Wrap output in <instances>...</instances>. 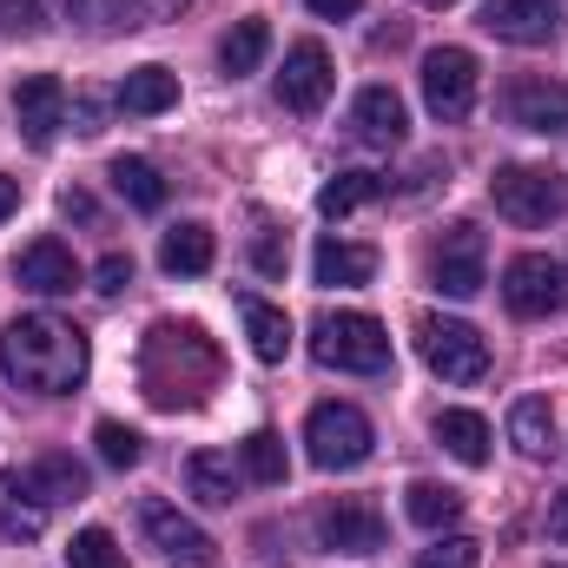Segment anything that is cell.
Returning a JSON list of instances; mask_svg holds the SVG:
<instances>
[{"label":"cell","mask_w":568,"mask_h":568,"mask_svg":"<svg viewBox=\"0 0 568 568\" xmlns=\"http://www.w3.org/2000/svg\"><path fill=\"white\" fill-rule=\"evenodd\" d=\"M311 357L344 377H384L390 371V331L371 311H324L311 324Z\"/></svg>","instance_id":"3957f363"},{"label":"cell","mask_w":568,"mask_h":568,"mask_svg":"<svg viewBox=\"0 0 568 568\" xmlns=\"http://www.w3.org/2000/svg\"><path fill=\"white\" fill-rule=\"evenodd\" d=\"M106 179H113V192H120L126 205H140V212H159V205H165V179H159L152 159H133V152H126V159H113Z\"/></svg>","instance_id":"4316f807"},{"label":"cell","mask_w":568,"mask_h":568,"mask_svg":"<svg viewBox=\"0 0 568 568\" xmlns=\"http://www.w3.org/2000/svg\"><path fill=\"white\" fill-rule=\"evenodd\" d=\"M331 87H337V67H331V53H324L317 40H297V47L284 53L278 100L291 106V113H317V106L331 100Z\"/></svg>","instance_id":"5bb4252c"},{"label":"cell","mask_w":568,"mask_h":568,"mask_svg":"<svg viewBox=\"0 0 568 568\" xmlns=\"http://www.w3.org/2000/svg\"><path fill=\"white\" fill-rule=\"evenodd\" d=\"M239 463H245V476L252 483H284V436H272V429H252L245 443H239Z\"/></svg>","instance_id":"4dcf8cb0"},{"label":"cell","mask_w":568,"mask_h":568,"mask_svg":"<svg viewBox=\"0 0 568 568\" xmlns=\"http://www.w3.org/2000/svg\"><path fill=\"white\" fill-rule=\"evenodd\" d=\"M185 489H192L205 509H232V496H239V469H232V456H225V449H199V456H185Z\"/></svg>","instance_id":"44dd1931"},{"label":"cell","mask_w":568,"mask_h":568,"mask_svg":"<svg viewBox=\"0 0 568 568\" xmlns=\"http://www.w3.org/2000/svg\"><path fill=\"white\" fill-rule=\"evenodd\" d=\"M93 443H100V463H113V469H133V463H140V456H145L140 429L113 424V417H106V424L93 429Z\"/></svg>","instance_id":"d6a6232c"},{"label":"cell","mask_w":568,"mask_h":568,"mask_svg":"<svg viewBox=\"0 0 568 568\" xmlns=\"http://www.w3.org/2000/svg\"><path fill=\"white\" fill-rule=\"evenodd\" d=\"M317 542L331 556H377L384 549V516L364 496H337V503L317 509Z\"/></svg>","instance_id":"8fae6325"},{"label":"cell","mask_w":568,"mask_h":568,"mask_svg":"<svg viewBox=\"0 0 568 568\" xmlns=\"http://www.w3.org/2000/svg\"><path fill=\"white\" fill-rule=\"evenodd\" d=\"M80 133H100V100H80Z\"/></svg>","instance_id":"7bdbcfd3"},{"label":"cell","mask_w":568,"mask_h":568,"mask_svg":"<svg viewBox=\"0 0 568 568\" xmlns=\"http://www.w3.org/2000/svg\"><path fill=\"white\" fill-rule=\"evenodd\" d=\"M483 27L509 47H549L562 33V0H483Z\"/></svg>","instance_id":"4fadbf2b"},{"label":"cell","mask_w":568,"mask_h":568,"mask_svg":"<svg viewBox=\"0 0 568 568\" xmlns=\"http://www.w3.org/2000/svg\"><path fill=\"white\" fill-rule=\"evenodd\" d=\"M172 106H179V73H165V67H133V73L120 80V113L159 120V113H172Z\"/></svg>","instance_id":"d6986e66"},{"label":"cell","mask_w":568,"mask_h":568,"mask_svg":"<svg viewBox=\"0 0 568 568\" xmlns=\"http://www.w3.org/2000/svg\"><path fill=\"white\" fill-rule=\"evenodd\" d=\"M377 192H384V179H377V172H337V179L317 192V212H324V219H344V212L371 205Z\"/></svg>","instance_id":"f546056e"},{"label":"cell","mask_w":568,"mask_h":568,"mask_svg":"<svg viewBox=\"0 0 568 568\" xmlns=\"http://www.w3.org/2000/svg\"><path fill=\"white\" fill-rule=\"evenodd\" d=\"M489 192H496V212L509 225H523V232H536V225H549V219L568 212V185L556 172H542V165H503Z\"/></svg>","instance_id":"8992f818"},{"label":"cell","mask_w":568,"mask_h":568,"mask_svg":"<svg viewBox=\"0 0 568 568\" xmlns=\"http://www.w3.org/2000/svg\"><path fill=\"white\" fill-rule=\"evenodd\" d=\"M245 337H252V357L258 364H284L291 357V317L265 297H245Z\"/></svg>","instance_id":"603a6c76"},{"label":"cell","mask_w":568,"mask_h":568,"mask_svg":"<svg viewBox=\"0 0 568 568\" xmlns=\"http://www.w3.org/2000/svg\"><path fill=\"white\" fill-rule=\"evenodd\" d=\"M311 278H317V284H371V278H377V252H371V245L324 239V245H317V258H311Z\"/></svg>","instance_id":"7402d4cb"},{"label":"cell","mask_w":568,"mask_h":568,"mask_svg":"<svg viewBox=\"0 0 568 568\" xmlns=\"http://www.w3.org/2000/svg\"><path fill=\"white\" fill-rule=\"evenodd\" d=\"M67 568H126V549L106 536V529H80L67 542Z\"/></svg>","instance_id":"1f68e13d"},{"label":"cell","mask_w":568,"mask_h":568,"mask_svg":"<svg viewBox=\"0 0 568 568\" xmlns=\"http://www.w3.org/2000/svg\"><path fill=\"white\" fill-rule=\"evenodd\" d=\"M0 371L33 397H73L87 384V331L53 311H27L0 331Z\"/></svg>","instance_id":"6da1fadb"},{"label":"cell","mask_w":568,"mask_h":568,"mask_svg":"<svg viewBox=\"0 0 568 568\" xmlns=\"http://www.w3.org/2000/svg\"><path fill=\"white\" fill-rule=\"evenodd\" d=\"M417 351L443 384H483L489 377V337L463 317H417Z\"/></svg>","instance_id":"277c9868"},{"label":"cell","mask_w":568,"mask_h":568,"mask_svg":"<svg viewBox=\"0 0 568 568\" xmlns=\"http://www.w3.org/2000/svg\"><path fill=\"white\" fill-rule=\"evenodd\" d=\"M252 258H258V272H265V278H284V245H278V239H258V245H252Z\"/></svg>","instance_id":"74e56055"},{"label":"cell","mask_w":568,"mask_h":568,"mask_svg":"<svg viewBox=\"0 0 568 568\" xmlns=\"http://www.w3.org/2000/svg\"><path fill=\"white\" fill-rule=\"evenodd\" d=\"M265 47H272V27H265V20H239V27L225 33V47H219V67H225L232 80H245V73H258Z\"/></svg>","instance_id":"f1b7e54d"},{"label":"cell","mask_w":568,"mask_h":568,"mask_svg":"<svg viewBox=\"0 0 568 568\" xmlns=\"http://www.w3.org/2000/svg\"><path fill=\"white\" fill-rule=\"evenodd\" d=\"M13 205H20V185H13V179H0V225L13 219Z\"/></svg>","instance_id":"b9f144b4"},{"label":"cell","mask_w":568,"mask_h":568,"mask_svg":"<svg viewBox=\"0 0 568 568\" xmlns=\"http://www.w3.org/2000/svg\"><path fill=\"white\" fill-rule=\"evenodd\" d=\"M317 20H351V13H364V0H304Z\"/></svg>","instance_id":"f35d334b"},{"label":"cell","mask_w":568,"mask_h":568,"mask_svg":"<svg viewBox=\"0 0 568 568\" xmlns=\"http://www.w3.org/2000/svg\"><path fill=\"white\" fill-rule=\"evenodd\" d=\"M371 443H377V429L357 404H317L304 417V449L317 469H357L371 456Z\"/></svg>","instance_id":"5b68a950"},{"label":"cell","mask_w":568,"mask_h":568,"mask_svg":"<svg viewBox=\"0 0 568 568\" xmlns=\"http://www.w3.org/2000/svg\"><path fill=\"white\" fill-rule=\"evenodd\" d=\"M13 278L27 284V291H40V297H67V291L80 284V265H73V252H67L60 239H33V245L13 258Z\"/></svg>","instance_id":"e0dca14e"},{"label":"cell","mask_w":568,"mask_h":568,"mask_svg":"<svg viewBox=\"0 0 568 568\" xmlns=\"http://www.w3.org/2000/svg\"><path fill=\"white\" fill-rule=\"evenodd\" d=\"M27 476L40 483V496H47L53 509H60V503H80V496H87V469H80V463H73L67 449H47V456H40V463H33Z\"/></svg>","instance_id":"83f0119b"},{"label":"cell","mask_w":568,"mask_h":568,"mask_svg":"<svg viewBox=\"0 0 568 568\" xmlns=\"http://www.w3.org/2000/svg\"><path fill=\"white\" fill-rule=\"evenodd\" d=\"M47 7L40 0H0V33H40Z\"/></svg>","instance_id":"8d00e7d4"},{"label":"cell","mask_w":568,"mask_h":568,"mask_svg":"<svg viewBox=\"0 0 568 568\" xmlns=\"http://www.w3.org/2000/svg\"><path fill=\"white\" fill-rule=\"evenodd\" d=\"M126 284H133V258H126V252H106V258L93 265V291H100V297H120Z\"/></svg>","instance_id":"d590c367"},{"label":"cell","mask_w":568,"mask_h":568,"mask_svg":"<svg viewBox=\"0 0 568 568\" xmlns=\"http://www.w3.org/2000/svg\"><path fill=\"white\" fill-rule=\"evenodd\" d=\"M404 516L417 529H449L463 516V489H449V483H410L404 489Z\"/></svg>","instance_id":"484cf974"},{"label":"cell","mask_w":568,"mask_h":568,"mask_svg":"<svg viewBox=\"0 0 568 568\" xmlns=\"http://www.w3.org/2000/svg\"><path fill=\"white\" fill-rule=\"evenodd\" d=\"M503 304H509L516 317H556V311H568V265L542 258V252L509 258V272H503Z\"/></svg>","instance_id":"ba28073f"},{"label":"cell","mask_w":568,"mask_h":568,"mask_svg":"<svg viewBox=\"0 0 568 568\" xmlns=\"http://www.w3.org/2000/svg\"><path fill=\"white\" fill-rule=\"evenodd\" d=\"M424 106L443 126L476 113V53L469 47H429L424 53Z\"/></svg>","instance_id":"52a82bcc"},{"label":"cell","mask_w":568,"mask_h":568,"mask_svg":"<svg viewBox=\"0 0 568 568\" xmlns=\"http://www.w3.org/2000/svg\"><path fill=\"white\" fill-rule=\"evenodd\" d=\"M47 516H53V503L40 496V483L27 469H0V536L7 542H40Z\"/></svg>","instance_id":"2e32d148"},{"label":"cell","mask_w":568,"mask_h":568,"mask_svg":"<svg viewBox=\"0 0 568 568\" xmlns=\"http://www.w3.org/2000/svg\"><path fill=\"white\" fill-rule=\"evenodd\" d=\"M549 536H556V542H568V489L549 503Z\"/></svg>","instance_id":"60d3db41"},{"label":"cell","mask_w":568,"mask_h":568,"mask_svg":"<svg viewBox=\"0 0 568 568\" xmlns=\"http://www.w3.org/2000/svg\"><path fill=\"white\" fill-rule=\"evenodd\" d=\"M120 7V27H152V20H179L185 0H113Z\"/></svg>","instance_id":"e575fe53"},{"label":"cell","mask_w":568,"mask_h":568,"mask_svg":"<svg viewBox=\"0 0 568 568\" xmlns=\"http://www.w3.org/2000/svg\"><path fill=\"white\" fill-rule=\"evenodd\" d=\"M429 278H436L443 297H476L483 278H489V245H483V232H476V225H449L443 245H436V258H429Z\"/></svg>","instance_id":"30bf717a"},{"label":"cell","mask_w":568,"mask_h":568,"mask_svg":"<svg viewBox=\"0 0 568 568\" xmlns=\"http://www.w3.org/2000/svg\"><path fill=\"white\" fill-rule=\"evenodd\" d=\"M212 384H219V344L185 317H159L140 344L145 404L152 410H192V404H205Z\"/></svg>","instance_id":"7a4b0ae2"},{"label":"cell","mask_w":568,"mask_h":568,"mask_svg":"<svg viewBox=\"0 0 568 568\" xmlns=\"http://www.w3.org/2000/svg\"><path fill=\"white\" fill-rule=\"evenodd\" d=\"M509 126L542 133V140L568 133V87L562 80H542V73H523V80L509 87Z\"/></svg>","instance_id":"9a60e30c"},{"label":"cell","mask_w":568,"mask_h":568,"mask_svg":"<svg viewBox=\"0 0 568 568\" xmlns=\"http://www.w3.org/2000/svg\"><path fill=\"white\" fill-rule=\"evenodd\" d=\"M483 562V542H469V536H443L436 549H424V562L417 568H476Z\"/></svg>","instance_id":"836d02e7"},{"label":"cell","mask_w":568,"mask_h":568,"mask_svg":"<svg viewBox=\"0 0 568 568\" xmlns=\"http://www.w3.org/2000/svg\"><path fill=\"white\" fill-rule=\"evenodd\" d=\"M140 529H145V542H152L165 562H185V568H212L219 562V542H212L192 516H179L165 496H145L140 503Z\"/></svg>","instance_id":"9c48e42d"},{"label":"cell","mask_w":568,"mask_h":568,"mask_svg":"<svg viewBox=\"0 0 568 568\" xmlns=\"http://www.w3.org/2000/svg\"><path fill=\"white\" fill-rule=\"evenodd\" d=\"M13 120H20V140L27 145H47L60 140V126H67V87L53 80V73H27V80H13Z\"/></svg>","instance_id":"7c38bea8"},{"label":"cell","mask_w":568,"mask_h":568,"mask_svg":"<svg viewBox=\"0 0 568 568\" xmlns=\"http://www.w3.org/2000/svg\"><path fill=\"white\" fill-rule=\"evenodd\" d=\"M556 568H562V562H556Z\"/></svg>","instance_id":"f6af8a7d"},{"label":"cell","mask_w":568,"mask_h":568,"mask_svg":"<svg viewBox=\"0 0 568 568\" xmlns=\"http://www.w3.org/2000/svg\"><path fill=\"white\" fill-rule=\"evenodd\" d=\"M417 7H436V13H443V7H456V0H417Z\"/></svg>","instance_id":"ee69618b"},{"label":"cell","mask_w":568,"mask_h":568,"mask_svg":"<svg viewBox=\"0 0 568 568\" xmlns=\"http://www.w3.org/2000/svg\"><path fill=\"white\" fill-rule=\"evenodd\" d=\"M351 133L364 145H404L410 113H404V100H397L390 87H364V93L351 100Z\"/></svg>","instance_id":"ac0fdd59"},{"label":"cell","mask_w":568,"mask_h":568,"mask_svg":"<svg viewBox=\"0 0 568 568\" xmlns=\"http://www.w3.org/2000/svg\"><path fill=\"white\" fill-rule=\"evenodd\" d=\"M509 443L523 456H556V404L549 397H523L509 410Z\"/></svg>","instance_id":"cb8c5ba5"},{"label":"cell","mask_w":568,"mask_h":568,"mask_svg":"<svg viewBox=\"0 0 568 568\" xmlns=\"http://www.w3.org/2000/svg\"><path fill=\"white\" fill-rule=\"evenodd\" d=\"M60 212H67V219H87V225H93V199H87V192H60Z\"/></svg>","instance_id":"ab89813d"},{"label":"cell","mask_w":568,"mask_h":568,"mask_svg":"<svg viewBox=\"0 0 568 568\" xmlns=\"http://www.w3.org/2000/svg\"><path fill=\"white\" fill-rule=\"evenodd\" d=\"M212 258H219L212 225H172V232L159 239V265H165L172 278H199V272H212Z\"/></svg>","instance_id":"ffe728a7"},{"label":"cell","mask_w":568,"mask_h":568,"mask_svg":"<svg viewBox=\"0 0 568 568\" xmlns=\"http://www.w3.org/2000/svg\"><path fill=\"white\" fill-rule=\"evenodd\" d=\"M436 443H443L456 463H469V469L489 463V424H483L476 410H443V417H436Z\"/></svg>","instance_id":"d4e9b609"}]
</instances>
